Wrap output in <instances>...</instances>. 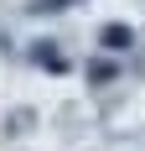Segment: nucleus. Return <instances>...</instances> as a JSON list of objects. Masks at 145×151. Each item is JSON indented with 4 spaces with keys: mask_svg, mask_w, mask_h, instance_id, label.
Here are the masks:
<instances>
[{
    "mask_svg": "<svg viewBox=\"0 0 145 151\" xmlns=\"http://www.w3.org/2000/svg\"><path fill=\"white\" fill-rule=\"evenodd\" d=\"M104 42H109V47H130V26H109Z\"/></svg>",
    "mask_w": 145,
    "mask_h": 151,
    "instance_id": "f257e3e1",
    "label": "nucleus"
}]
</instances>
